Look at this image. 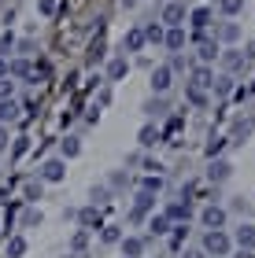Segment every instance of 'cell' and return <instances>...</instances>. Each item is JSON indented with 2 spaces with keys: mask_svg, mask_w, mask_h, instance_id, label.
I'll return each instance as SVG.
<instances>
[{
  "mask_svg": "<svg viewBox=\"0 0 255 258\" xmlns=\"http://www.w3.org/2000/svg\"><path fill=\"white\" fill-rule=\"evenodd\" d=\"M229 247H233V240H229L222 229H207V236H203V251H207V254L226 258V254H229Z\"/></svg>",
  "mask_w": 255,
  "mask_h": 258,
  "instance_id": "cell-1",
  "label": "cell"
},
{
  "mask_svg": "<svg viewBox=\"0 0 255 258\" xmlns=\"http://www.w3.org/2000/svg\"><path fill=\"white\" fill-rule=\"evenodd\" d=\"M67 177V162L63 159H48L41 166V181H48V184H56V181H63Z\"/></svg>",
  "mask_w": 255,
  "mask_h": 258,
  "instance_id": "cell-2",
  "label": "cell"
},
{
  "mask_svg": "<svg viewBox=\"0 0 255 258\" xmlns=\"http://www.w3.org/2000/svg\"><path fill=\"white\" fill-rule=\"evenodd\" d=\"M229 240H233L240 251H255V225H240Z\"/></svg>",
  "mask_w": 255,
  "mask_h": 258,
  "instance_id": "cell-3",
  "label": "cell"
},
{
  "mask_svg": "<svg viewBox=\"0 0 255 258\" xmlns=\"http://www.w3.org/2000/svg\"><path fill=\"white\" fill-rule=\"evenodd\" d=\"M200 221H203L207 229H222V225H226V210L211 203V207H203V214H200Z\"/></svg>",
  "mask_w": 255,
  "mask_h": 258,
  "instance_id": "cell-4",
  "label": "cell"
},
{
  "mask_svg": "<svg viewBox=\"0 0 255 258\" xmlns=\"http://www.w3.org/2000/svg\"><path fill=\"white\" fill-rule=\"evenodd\" d=\"M141 254H144V240H141V236L122 240V258H141Z\"/></svg>",
  "mask_w": 255,
  "mask_h": 258,
  "instance_id": "cell-5",
  "label": "cell"
},
{
  "mask_svg": "<svg viewBox=\"0 0 255 258\" xmlns=\"http://www.w3.org/2000/svg\"><path fill=\"white\" fill-rule=\"evenodd\" d=\"M229 173H233V166H229V162H222V159H218V162H211V170H207V177H211L215 184H222V181L229 177Z\"/></svg>",
  "mask_w": 255,
  "mask_h": 258,
  "instance_id": "cell-6",
  "label": "cell"
},
{
  "mask_svg": "<svg viewBox=\"0 0 255 258\" xmlns=\"http://www.w3.org/2000/svg\"><path fill=\"white\" fill-rule=\"evenodd\" d=\"M181 19H185V4H167L163 8V22L167 26H178Z\"/></svg>",
  "mask_w": 255,
  "mask_h": 258,
  "instance_id": "cell-7",
  "label": "cell"
},
{
  "mask_svg": "<svg viewBox=\"0 0 255 258\" xmlns=\"http://www.w3.org/2000/svg\"><path fill=\"white\" fill-rule=\"evenodd\" d=\"M163 41H167V48H170V52L185 48V30H181V26H174L170 33H163Z\"/></svg>",
  "mask_w": 255,
  "mask_h": 258,
  "instance_id": "cell-8",
  "label": "cell"
},
{
  "mask_svg": "<svg viewBox=\"0 0 255 258\" xmlns=\"http://www.w3.org/2000/svg\"><path fill=\"white\" fill-rule=\"evenodd\" d=\"M19 118V103L15 100H0V125L4 122H15Z\"/></svg>",
  "mask_w": 255,
  "mask_h": 258,
  "instance_id": "cell-9",
  "label": "cell"
},
{
  "mask_svg": "<svg viewBox=\"0 0 255 258\" xmlns=\"http://www.w3.org/2000/svg\"><path fill=\"white\" fill-rule=\"evenodd\" d=\"M152 89L156 92H167L170 89V67H159L156 74H152Z\"/></svg>",
  "mask_w": 255,
  "mask_h": 258,
  "instance_id": "cell-10",
  "label": "cell"
},
{
  "mask_svg": "<svg viewBox=\"0 0 255 258\" xmlns=\"http://www.w3.org/2000/svg\"><path fill=\"white\" fill-rule=\"evenodd\" d=\"M152 207H156V199L148 192H141V196H137V203H133V218H144V210H152Z\"/></svg>",
  "mask_w": 255,
  "mask_h": 258,
  "instance_id": "cell-11",
  "label": "cell"
},
{
  "mask_svg": "<svg viewBox=\"0 0 255 258\" xmlns=\"http://www.w3.org/2000/svg\"><path fill=\"white\" fill-rule=\"evenodd\" d=\"M137 140H141V148H152L156 140H159V129H156V125H144L141 133H137Z\"/></svg>",
  "mask_w": 255,
  "mask_h": 258,
  "instance_id": "cell-12",
  "label": "cell"
},
{
  "mask_svg": "<svg viewBox=\"0 0 255 258\" xmlns=\"http://www.w3.org/2000/svg\"><path fill=\"white\" fill-rule=\"evenodd\" d=\"M8 254H11V258H22V254H26V236H11V240H8Z\"/></svg>",
  "mask_w": 255,
  "mask_h": 258,
  "instance_id": "cell-13",
  "label": "cell"
},
{
  "mask_svg": "<svg viewBox=\"0 0 255 258\" xmlns=\"http://www.w3.org/2000/svg\"><path fill=\"white\" fill-rule=\"evenodd\" d=\"M192 26H196V30L211 26V8H196V11H192Z\"/></svg>",
  "mask_w": 255,
  "mask_h": 258,
  "instance_id": "cell-14",
  "label": "cell"
},
{
  "mask_svg": "<svg viewBox=\"0 0 255 258\" xmlns=\"http://www.w3.org/2000/svg\"><path fill=\"white\" fill-rule=\"evenodd\" d=\"M152 232H156V236H167V232H170V218L167 214H156L152 218Z\"/></svg>",
  "mask_w": 255,
  "mask_h": 258,
  "instance_id": "cell-15",
  "label": "cell"
},
{
  "mask_svg": "<svg viewBox=\"0 0 255 258\" xmlns=\"http://www.w3.org/2000/svg\"><path fill=\"white\" fill-rule=\"evenodd\" d=\"M192 210H189V199H185V203H170L167 207V218H189Z\"/></svg>",
  "mask_w": 255,
  "mask_h": 258,
  "instance_id": "cell-16",
  "label": "cell"
},
{
  "mask_svg": "<svg viewBox=\"0 0 255 258\" xmlns=\"http://www.w3.org/2000/svg\"><path fill=\"white\" fill-rule=\"evenodd\" d=\"M211 59H218V44L203 41V44H200V63H211Z\"/></svg>",
  "mask_w": 255,
  "mask_h": 258,
  "instance_id": "cell-17",
  "label": "cell"
},
{
  "mask_svg": "<svg viewBox=\"0 0 255 258\" xmlns=\"http://www.w3.org/2000/svg\"><path fill=\"white\" fill-rule=\"evenodd\" d=\"M8 74H15V78H26V74H33V67H30L26 59H19V63H8Z\"/></svg>",
  "mask_w": 255,
  "mask_h": 258,
  "instance_id": "cell-18",
  "label": "cell"
},
{
  "mask_svg": "<svg viewBox=\"0 0 255 258\" xmlns=\"http://www.w3.org/2000/svg\"><path fill=\"white\" fill-rule=\"evenodd\" d=\"M126 70H130V63H126V59H115V63L108 67V78H111V81H119V78L126 74Z\"/></svg>",
  "mask_w": 255,
  "mask_h": 258,
  "instance_id": "cell-19",
  "label": "cell"
},
{
  "mask_svg": "<svg viewBox=\"0 0 255 258\" xmlns=\"http://www.w3.org/2000/svg\"><path fill=\"white\" fill-rule=\"evenodd\" d=\"M192 85H196V89H207V85H211V70H207V67H200V70L192 74Z\"/></svg>",
  "mask_w": 255,
  "mask_h": 258,
  "instance_id": "cell-20",
  "label": "cell"
},
{
  "mask_svg": "<svg viewBox=\"0 0 255 258\" xmlns=\"http://www.w3.org/2000/svg\"><path fill=\"white\" fill-rule=\"evenodd\" d=\"M218 37H222V41H237L240 37V26H237V22H226V26L218 30Z\"/></svg>",
  "mask_w": 255,
  "mask_h": 258,
  "instance_id": "cell-21",
  "label": "cell"
},
{
  "mask_svg": "<svg viewBox=\"0 0 255 258\" xmlns=\"http://www.w3.org/2000/svg\"><path fill=\"white\" fill-rule=\"evenodd\" d=\"M78 151H82V144H78V137H67V140H63V159H74Z\"/></svg>",
  "mask_w": 255,
  "mask_h": 258,
  "instance_id": "cell-22",
  "label": "cell"
},
{
  "mask_svg": "<svg viewBox=\"0 0 255 258\" xmlns=\"http://www.w3.org/2000/svg\"><path fill=\"white\" fill-rule=\"evenodd\" d=\"M159 188H163V177H159V173H156V177H144V181H141V192H148V196L159 192Z\"/></svg>",
  "mask_w": 255,
  "mask_h": 258,
  "instance_id": "cell-23",
  "label": "cell"
},
{
  "mask_svg": "<svg viewBox=\"0 0 255 258\" xmlns=\"http://www.w3.org/2000/svg\"><path fill=\"white\" fill-rule=\"evenodd\" d=\"M82 225H85V229L100 225V214H96V207H85V210H82Z\"/></svg>",
  "mask_w": 255,
  "mask_h": 258,
  "instance_id": "cell-24",
  "label": "cell"
},
{
  "mask_svg": "<svg viewBox=\"0 0 255 258\" xmlns=\"http://www.w3.org/2000/svg\"><path fill=\"white\" fill-rule=\"evenodd\" d=\"M141 44H144V33H141V30H133L130 37H126V48H130V52H137Z\"/></svg>",
  "mask_w": 255,
  "mask_h": 258,
  "instance_id": "cell-25",
  "label": "cell"
},
{
  "mask_svg": "<svg viewBox=\"0 0 255 258\" xmlns=\"http://www.w3.org/2000/svg\"><path fill=\"white\" fill-rule=\"evenodd\" d=\"M226 67L229 70H240V67H244V55H240V52H226Z\"/></svg>",
  "mask_w": 255,
  "mask_h": 258,
  "instance_id": "cell-26",
  "label": "cell"
},
{
  "mask_svg": "<svg viewBox=\"0 0 255 258\" xmlns=\"http://www.w3.org/2000/svg\"><path fill=\"white\" fill-rule=\"evenodd\" d=\"M22 225H26V229L41 225V210H26V214H22Z\"/></svg>",
  "mask_w": 255,
  "mask_h": 258,
  "instance_id": "cell-27",
  "label": "cell"
},
{
  "mask_svg": "<svg viewBox=\"0 0 255 258\" xmlns=\"http://www.w3.org/2000/svg\"><path fill=\"white\" fill-rule=\"evenodd\" d=\"M240 8H244V0H222V11H226V15H237Z\"/></svg>",
  "mask_w": 255,
  "mask_h": 258,
  "instance_id": "cell-28",
  "label": "cell"
},
{
  "mask_svg": "<svg viewBox=\"0 0 255 258\" xmlns=\"http://www.w3.org/2000/svg\"><path fill=\"white\" fill-rule=\"evenodd\" d=\"M144 111H148V114H163V111H167V103H163V100H148V103H144Z\"/></svg>",
  "mask_w": 255,
  "mask_h": 258,
  "instance_id": "cell-29",
  "label": "cell"
},
{
  "mask_svg": "<svg viewBox=\"0 0 255 258\" xmlns=\"http://www.w3.org/2000/svg\"><path fill=\"white\" fill-rule=\"evenodd\" d=\"M189 100H192V103H200V107H203V103H207V96H203V89H196V85L189 89Z\"/></svg>",
  "mask_w": 255,
  "mask_h": 258,
  "instance_id": "cell-30",
  "label": "cell"
},
{
  "mask_svg": "<svg viewBox=\"0 0 255 258\" xmlns=\"http://www.w3.org/2000/svg\"><path fill=\"white\" fill-rule=\"evenodd\" d=\"M26 199H41V181H30L26 184Z\"/></svg>",
  "mask_w": 255,
  "mask_h": 258,
  "instance_id": "cell-31",
  "label": "cell"
},
{
  "mask_svg": "<svg viewBox=\"0 0 255 258\" xmlns=\"http://www.w3.org/2000/svg\"><path fill=\"white\" fill-rule=\"evenodd\" d=\"M11 92H15V85H11V81H4V78H0V100H11Z\"/></svg>",
  "mask_w": 255,
  "mask_h": 258,
  "instance_id": "cell-32",
  "label": "cell"
},
{
  "mask_svg": "<svg viewBox=\"0 0 255 258\" xmlns=\"http://www.w3.org/2000/svg\"><path fill=\"white\" fill-rule=\"evenodd\" d=\"M211 85H215L218 92H229V89H233V78H218V81H211Z\"/></svg>",
  "mask_w": 255,
  "mask_h": 258,
  "instance_id": "cell-33",
  "label": "cell"
},
{
  "mask_svg": "<svg viewBox=\"0 0 255 258\" xmlns=\"http://www.w3.org/2000/svg\"><path fill=\"white\" fill-rule=\"evenodd\" d=\"M141 33H144L148 41H163V30H159V26H148V30H141Z\"/></svg>",
  "mask_w": 255,
  "mask_h": 258,
  "instance_id": "cell-34",
  "label": "cell"
},
{
  "mask_svg": "<svg viewBox=\"0 0 255 258\" xmlns=\"http://www.w3.org/2000/svg\"><path fill=\"white\" fill-rule=\"evenodd\" d=\"M222 148H226V140H211V144H207V155L215 159V155H218V151H222Z\"/></svg>",
  "mask_w": 255,
  "mask_h": 258,
  "instance_id": "cell-35",
  "label": "cell"
},
{
  "mask_svg": "<svg viewBox=\"0 0 255 258\" xmlns=\"http://www.w3.org/2000/svg\"><path fill=\"white\" fill-rule=\"evenodd\" d=\"M85 240H89V232H78V236L71 240V247H74V251H82V247H85Z\"/></svg>",
  "mask_w": 255,
  "mask_h": 258,
  "instance_id": "cell-36",
  "label": "cell"
},
{
  "mask_svg": "<svg viewBox=\"0 0 255 258\" xmlns=\"http://www.w3.org/2000/svg\"><path fill=\"white\" fill-rule=\"evenodd\" d=\"M119 236H122L119 229H104V240H108V243H119Z\"/></svg>",
  "mask_w": 255,
  "mask_h": 258,
  "instance_id": "cell-37",
  "label": "cell"
},
{
  "mask_svg": "<svg viewBox=\"0 0 255 258\" xmlns=\"http://www.w3.org/2000/svg\"><path fill=\"white\" fill-rule=\"evenodd\" d=\"M56 11V0H41V15H52Z\"/></svg>",
  "mask_w": 255,
  "mask_h": 258,
  "instance_id": "cell-38",
  "label": "cell"
},
{
  "mask_svg": "<svg viewBox=\"0 0 255 258\" xmlns=\"http://www.w3.org/2000/svg\"><path fill=\"white\" fill-rule=\"evenodd\" d=\"M11 44H15V37H11V33H4V37H0V52H8Z\"/></svg>",
  "mask_w": 255,
  "mask_h": 258,
  "instance_id": "cell-39",
  "label": "cell"
},
{
  "mask_svg": "<svg viewBox=\"0 0 255 258\" xmlns=\"http://www.w3.org/2000/svg\"><path fill=\"white\" fill-rule=\"evenodd\" d=\"M108 199V188H92V203H104Z\"/></svg>",
  "mask_w": 255,
  "mask_h": 258,
  "instance_id": "cell-40",
  "label": "cell"
},
{
  "mask_svg": "<svg viewBox=\"0 0 255 258\" xmlns=\"http://www.w3.org/2000/svg\"><path fill=\"white\" fill-rule=\"evenodd\" d=\"M4 148H8V129L0 125V151H4Z\"/></svg>",
  "mask_w": 255,
  "mask_h": 258,
  "instance_id": "cell-41",
  "label": "cell"
},
{
  "mask_svg": "<svg viewBox=\"0 0 255 258\" xmlns=\"http://www.w3.org/2000/svg\"><path fill=\"white\" fill-rule=\"evenodd\" d=\"M4 74H8V63H4V59H0V78H4Z\"/></svg>",
  "mask_w": 255,
  "mask_h": 258,
  "instance_id": "cell-42",
  "label": "cell"
},
{
  "mask_svg": "<svg viewBox=\"0 0 255 258\" xmlns=\"http://www.w3.org/2000/svg\"><path fill=\"white\" fill-rule=\"evenodd\" d=\"M185 258H203V254H200V251H192V254H185Z\"/></svg>",
  "mask_w": 255,
  "mask_h": 258,
  "instance_id": "cell-43",
  "label": "cell"
}]
</instances>
